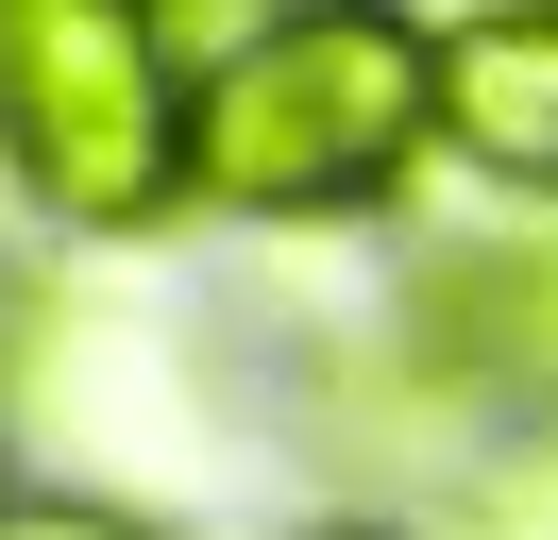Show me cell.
<instances>
[{"mask_svg": "<svg viewBox=\"0 0 558 540\" xmlns=\"http://www.w3.org/2000/svg\"><path fill=\"white\" fill-rule=\"evenodd\" d=\"M423 135H440V34H407L389 0H288L186 101V186L238 220H339L407 186Z\"/></svg>", "mask_w": 558, "mask_h": 540, "instance_id": "6da1fadb", "label": "cell"}, {"mask_svg": "<svg viewBox=\"0 0 558 540\" xmlns=\"http://www.w3.org/2000/svg\"><path fill=\"white\" fill-rule=\"evenodd\" d=\"M0 169L85 236L186 186V68L153 0H0Z\"/></svg>", "mask_w": 558, "mask_h": 540, "instance_id": "7a4b0ae2", "label": "cell"}, {"mask_svg": "<svg viewBox=\"0 0 558 540\" xmlns=\"http://www.w3.org/2000/svg\"><path fill=\"white\" fill-rule=\"evenodd\" d=\"M440 135L490 186L558 202V0H474V17L440 34Z\"/></svg>", "mask_w": 558, "mask_h": 540, "instance_id": "3957f363", "label": "cell"}, {"mask_svg": "<svg viewBox=\"0 0 558 540\" xmlns=\"http://www.w3.org/2000/svg\"><path fill=\"white\" fill-rule=\"evenodd\" d=\"M440 355L508 371V389H558V236H508V254L440 270Z\"/></svg>", "mask_w": 558, "mask_h": 540, "instance_id": "277c9868", "label": "cell"}, {"mask_svg": "<svg viewBox=\"0 0 558 540\" xmlns=\"http://www.w3.org/2000/svg\"><path fill=\"white\" fill-rule=\"evenodd\" d=\"M0 540H153L119 506H69V490H0Z\"/></svg>", "mask_w": 558, "mask_h": 540, "instance_id": "5b68a950", "label": "cell"}, {"mask_svg": "<svg viewBox=\"0 0 558 540\" xmlns=\"http://www.w3.org/2000/svg\"><path fill=\"white\" fill-rule=\"evenodd\" d=\"M322 540H407V524H322Z\"/></svg>", "mask_w": 558, "mask_h": 540, "instance_id": "8992f818", "label": "cell"}]
</instances>
